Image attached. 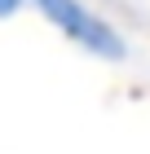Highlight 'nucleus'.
Wrapping results in <instances>:
<instances>
[{"label":"nucleus","mask_w":150,"mask_h":154,"mask_svg":"<svg viewBox=\"0 0 150 154\" xmlns=\"http://www.w3.org/2000/svg\"><path fill=\"white\" fill-rule=\"evenodd\" d=\"M18 9H22V0H0V18H13Z\"/></svg>","instance_id":"obj_2"},{"label":"nucleus","mask_w":150,"mask_h":154,"mask_svg":"<svg viewBox=\"0 0 150 154\" xmlns=\"http://www.w3.org/2000/svg\"><path fill=\"white\" fill-rule=\"evenodd\" d=\"M31 5L44 13L53 26H58L71 44H80L84 53H93V57H102V62H119V57L128 53L124 40H119V31L106 22V18H97L84 0H31Z\"/></svg>","instance_id":"obj_1"}]
</instances>
